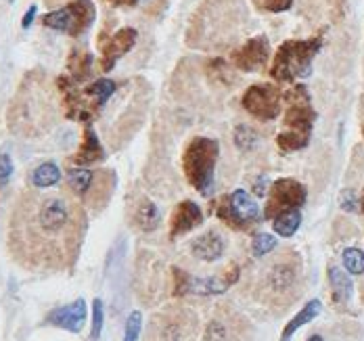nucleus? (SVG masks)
I'll return each mask as SVG.
<instances>
[{
  "instance_id": "33",
  "label": "nucleus",
  "mask_w": 364,
  "mask_h": 341,
  "mask_svg": "<svg viewBox=\"0 0 364 341\" xmlns=\"http://www.w3.org/2000/svg\"><path fill=\"white\" fill-rule=\"evenodd\" d=\"M358 205H360V203H356V195H354L351 191H343V193H341V207H343L345 212H356Z\"/></svg>"
},
{
  "instance_id": "6",
  "label": "nucleus",
  "mask_w": 364,
  "mask_h": 341,
  "mask_svg": "<svg viewBox=\"0 0 364 341\" xmlns=\"http://www.w3.org/2000/svg\"><path fill=\"white\" fill-rule=\"evenodd\" d=\"M199 320L187 306H168L147 324V341H197Z\"/></svg>"
},
{
  "instance_id": "22",
  "label": "nucleus",
  "mask_w": 364,
  "mask_h": 341,
  "mask_svg": "<svg viewBox=\"0 0 364 341\" xmlns=\"http://www.w3.org/2000/svg\"><path fill=\"white\" fill-rule=\"evenodd\" d=\"M326 276H329L333 301L335 303H347L349 297H351V280H349V276L339 266H331L326 270Z\"/></svg>"
},
{
  "instance_id": "1",
  "label": "nucleus",
  "mask_w": 364,
  "mask_h": 341,
  "mask_svg": "<svg viewBox=\"0 0 364 341\" xmlns=\"http://www.w3.org/2000/svg\"><path fill=\"white\" fill-rule=\"evenodd\" d=\"M88 228L86 207L72 189H28L9 216V253L30 272H61L76 264Z\"/></svg>"
},
{
  "instance_id": "8",
  "label": "nucleus",
  "mask_w": 364,
  "mask_h": 341,
  "mask_svg": "<svg viewBox=\"0 0 364 341\" xmlns=\"http://www.w3.org/2000/svg\"><path fill=\"white\" fill-rule=\"evenodd\" d=\"M316 49H318L316 42H287L276 53L272 76L283 82L306 78L312 72V57Z\"/></svg>"
},
{
  "instance_id": "12",
  "label": "nucleus",
  "mask_w": 364,
  "mask_h": 341,
  "mask_svg": "<svg viewBox=\"0 0 364 341\" xmlns=\"http://www.w3.org/2000/svg\"><path fill=\"white\" fill-rule=\"evenodd\" d=\"M95 19V7L88 0H78V3L63 7L59 11H53L49 15H45L42 24L47 28L53 30H61V32H70V34H80L84 32Z\"/></svg>"
},
{
  "instance_id": "31",
  "label": "nucleus",
  "mask_w": 364,
  "mask_h": 341,
  "mask_svg": "<svg viewBox=\"0 0 364 341\" xmlns=\"http://www.w3.org/2000/svg\"><path fill=\"white\" fill-rule=\"evenodd\" d=\"M101 331H103V301L95 299V303H93V331H90L93 341H97L101 337Z\"/></svg>"
},
{
  "instance_id": "9",
  "label": "nucleus",
  "mask_w": 364,
  "mask_h": 341,
  "mask_svg": "<svg viewBox=\"0 0 364 341\" xmlns=\"http://www.w3.org/2000/svg\"><path fill=\"white\" fill-rule=\"evenodd\" d=\"M218 218H222L230 228L245 230L262 218V212L249 193H245L243 189H237L230 195L220 199Z\"/></svg>"
},
{
  "instance_id": "21",
  "label": "nucleus",
  "mask_w": 364,
  "mask_h": 341,
  "mask_svg": "<svg viewBox=\"0 0 364 341\" xmlns=\"http://www.w3.org/2000/svg\"><path fill=\"white\" fill-rule=\"evenodd\" d=\"M320 310H322V306H320V301L318 299H312V301H308L289 322H287V326L283 328V335H280V341H291V337L303 326V324H308V322H312L318 314H320Z\"/></svg>"
},
{
  "instance_id": "37",
  "label": "nucleus",
  "mask_w": 364,
  "mask_h": 341,
  "mask_svg": "<svg viewBox=\"0 0 364 341\" xmlns=\"http://www.w3.org/2000/svg\"><path fill=\"white\" fill-rule=\"evenodd\" d=\"M358 203H360V212L364 214V191H362V195H360V199H358Z\"/></svg>"
},
{
  "instance_id": "27",
  "label": "nucleus",
  "mask_w": 364,
  "mask_h": 341,
  "mask_svg": "<svg viewBox=\"0 0 364 341\" xmlns=\"http://www.w3.org/2000/svg\"><path fill=\"white\" fill-rule=\"evenodd\" d=\"M278 241L274 235H268V232H258L251 241V253L255 257H266L268 253H272L276 249Z\"/></svg>"
},
{
  "instance_id": "35",
  "label": "nucleus",
  "mask_w": 364,
  "mask_h": 341,
  "mask_svg": "<svg viewBox=\"0 0 364 341\" xmlns=\"http://www.w3.org/2000/svg\"><path fill=\"white\" fill-rule=\"evenodd\" d=\"M34 15H36V7H32L28 13H26V17H24V28H30L32 26V22H34Z\"/></svg>"
},
{
  "instance_id": "25",
  "label": "nucleus",
  "mask_w": 364,
  "mask_h": 341,
  "mask_svg": "<svg viewBox=\"0 0 364 341\" xmlns=\"http://www.w3.org/2000/svg\"><path fill=\"white\" fill-rule=\"evenodd\" d=\"M258 138H260L258 132H255L251 126H247V124H239V126L235 128V132H232V141H235L237 149L243 151V153L253 151V149L258 147Z\"/></svg>"
},
{
  "instance_id": "36",
  "label": "nucleus",
  "mask_w": 364,
  "mask_h": 341,
  "mask_svg": "<svg viewBox=\"0 0 364 341\" xmlns=\"http://www.w3.org/2000/svg\"><path fill=\"white\" fill-rule=\"evenodd\" d=\"M113 3H116V5H134L136 0H113Z\"/></svg>"
},
{
  "instance_id": "19",
  "label": "nucleus",
  "mask_w": 364,
  "mask_h": 341,
  "mask_svg": "<svg viewBox=\"0 0 364 341\" xmlns=\"http://www.w3.org/2000/svg\"><path fill=\"white\" fill-rule=\"evenodd\" d=\"M136 42V32L126 28V30H120L105 47V68H113L116 59H120L122 55H126Z\"/></svg>"
},
{
  "instance_id": "26",
  "label": "nucleus",
  "mask_w": 364,
  "mask_h": 341,
  "mask_svg": "<svg viewBox=\"0 0 364 341\" xmlns=\"http://www.w3.org/2000/svg\"><path fill=\"white\" fill-rule=\"evenodd\" d=\"M343 260V266L349 274H356V276H362L364 274V251L358 249V247H347L341 255Z\"/></svg>"
},
{
  "instance_id": "2",
  "label": "nucleus",
  "mask_w": 364,
  "mask_h": 341,
  "mask_svg": "<svg viewBox=\"0 0 364 341\" xmlns=\"http://www.w3.org/2000/svg\"><path fill=\"white\" fill-rule=\"evenodd\" d=\"M262 260L249 280V293L262 308L283 314L301 297L303 260L291 247L278 249L272 255L268 253Z\"/></svg>"
},
{
  "instance_id": "29",
  "label": "nucleus",
  "mask_w": 364,
  "mask_h": 341,
  "mask_svg": "<svg viewBox=\"0 0 364 341\" xmlns=\"http://www.w3.org/2000/svg\"><path fill=\"white\" fill-rule=\"evenodd\" d=\"M143 331V314L139 310L130 312L128 320H126V331H124V341H139Z\"/></svg>"
},
{
  "instance_id": "15",
  "label": "nucleus",
  "mask_w": 364,
  "mask_h": 341,
  "mask_svg": "<svg viewBox=\"0 0 364 341\" xmlns=\"http://www.w3.org/2000/svg\"><path fill=\"white\" fill-rule=\"evenodd\" d=\"M203 222V212L195 201H180L170 218V239H178L187 232H191L193 228H197Z\"/></svg>"
},
{
  "instance_id": "39",
  "label": "nucleus",
  "mask_w": 364,
  "mask_h": 341,
  "mask_svg": "<svg viewBox=\"0 0 364 341\" xmlns=\"http://www.w3.org/2000/svg\"><path fill=\"white\" fill-rule=\"evenodd\" d=\"M362 134H364V128H362Z\"/></svg>"
},
{
  "instance_id": "40",
  "label": "nucleus",
  "mask_w": 364,
  "mask_h": 341,
  "mask_svg": "<svg viewBox=\"0 0 364 341\" xmlns=\"http://www.w3.org/2000/svg\"><path fill=\"white\" fill-rule=\"evenodd\" d=\"M136 3H139V0H136Z\"/></svg>"
},
{
  "instance_id": "30",
  "label": "nucleus",
  "mask_w": 364,
  "mask_h": 341,
  "mask_svg": "<svg viewBox=\"0 0 364 341\" xmlns=\"http://www.w3.org/2000/svg\"><path fill=\"white\" fill-rule=\"evenodd\" d=\"M13 176V159L7 149L0 151V191H3Z\"/></svg>"
},
{
  "instance_id": "23",
  "label": "nucleus",
  "mask_w": 364,
  "mask_h": 341,
  "mask_svg": "<svg viewBox=\"0 0 364 341\" xmlns=\"http://www.w3.org/2000/svg\"><path fill=\"white\" fill-rule=\"evenodd\" d=\"M30 180L36 189H51L61 182V170L53 161H45L38 168H34Z\"/></svg>"
},
{
  "instance_id": "16",
  "label": "nucleus",
  "mask_w": 364,
  "mask_h": 341,
  "mask_svg": "<svg viewBox=\"0 0 364 341\" xmlns=\"http://www.w3.org/2000/svg\"><path fill=\"white\" fill-rule=\"evenodd\" d=\"M84 322H86V303H84V299H76V301H72L63 308L53 310L47 316V324H53V326H59V328H65V331H72V333H80Z\"/></svg>"
},
{
  "instance_id": "11",
  "label": "nucleus",
  "mask_w": 364,
  "mask_h": 341,
  "mask_svg": "<svg viewBox=\"0 0 364 341\" xmlns=\"http://www.w3.org/2000/svg\"><path fill=\"white\" fill-rule=\"evenodd\" d=\"M280 90L274 84H253L241 97V107L258 122H272L280 113Z\"/></svg>"
},
{
  "instance_id": "20",
  "label": "nucleus",
  "mask_w": 364,
  "mask_h": 341,
  "mask_svg": "<svg viewBox=\"0 0 364 341\" xmlns=\"http://www.w3.org/2000/svg\"><path fill=\"white\" fill-rule=\"evenodd\" d=\"M105 159V149L103 145L99 143L97 134L93 132V128H86L84 130V138H82V147L80 151L76 153L74 157V164L78 166H88V164H97V161H103Z\"/></svg>"
},
{
  "instance_id": "10",
  "label": "nucleus",
  "mask_w": 364,
  "mask_h": 341,
  "mask_svg": "<svg viewBox=\"0 0 364 341\" xmlns=\"http://www.w3.org/2000/svg\"><path fill=\"white\" fill-rule=\"evenodd\" d=\"M266 197H268V201L264 207V218L274 220L283 212L299 209L308 199V191L295 178H278L270 184V191Z\"/></svg>"
},
{
  "instance_id": "3",
  "label": "nucleus",
  "mask_w": 364,
  "mask_h": 341,
  "mask_svg": "<svg viewBox=\"0 0 364 341\" xmlns=\"http://www.w3.org/2000/svg\"><path fill=\"white\" fill-rule=\"evenodd\" d=\"M59 107L49 88L30 82L26 90H19L15 101L9 105L7 124L9 130L24 138H38L53 130L57 124Z\"/></svg>"
},
{
  "instance_id": "7",
  "label": "nucleus",
  "mask_w": 364,
  "mask_h": 341,
  "mask_svg": "<svg viewBox=\"0 0 364 341\" xmlns=\"http://www.w3.org/2000/svg\"><path fill=\"white\" fill-rule=\"evenodd\" d=\"M253 326L245 314L235 310L228 303H220L214 308L201 341H251Z\"/></svg>"
},
{
  "instance_id": "38",
  "label": "nucleus",
  "mask_w": 364,
  "mask_h": 341,
  "mask_svg": "<svg viewBox=\"0 0 364 341\" xmlns=\"http://www.w3.org/2000/svg\"><path fill=\"white\" fill-rule=\"evenodd\" d=\"M306 341H322V337H320V335H310Z\"/></svg>"
},
{
  "instance_id": "14",
  "label": "nucleus",
  "mask_w": 364,
  "mask_h": 341,
  "mask_svg": "<svg viewBox=\"0 0 364 341\" xmlns=\"http://www.w3.org/2000/svg\"><path fill=\"white\" fill-rule=\"evenodd\" d=\"M232 61L243 72H260L266 68L268 61V40L258 36L249 42H245L239 51H235Z\"/></svg>"
},
{
  "instance_id": "28",
  "label": "nucleus",
  "mask_w": 364,
  "mask_h": 341,
  "mask_svg": "<svg viewBox=\"0 0 364 341\" xmlns=\"http://www.w3.org/2000/svg\"><path fill=\"white\" fill-rule=\"evenodd\" d=\"M113 90H116V84H113L111 80H97V82L88 88V95H90V97L95 99V103L101 107V105H105V103L111 99Z\"/></svg>"
},
{
  "instance_id": "24",
  "label": "nucleus",
  "mask_w": 364,
  "mask_h": 341,
  "mask_svg": "<svg viewBox=\"0 0 364 341\" xmlns=\"http://www.w3.org/2000/svg\"><path fill=\"white\" fill-rule=\"evenodd\" d=\"M301 226V212L299 209H289V212H283L274 218V232L278 237H293L297 232V228Z\"/></svg>"
},
{
  "instance_id": "18",
  "label": "nucleus",
  "mask_w": 364,
  "mask_h": 341,
  "mask_svg": "<svg viewBox=\"0 0 364 341\" xmlns=\"http://www.w3.org/2000/svg\"><path fill=\"white\" fill-rule=\"evenodd\" d=\"M130 220H132V224L139 230L153 232L159 226V222H161V212H159V207L149 197L143 195V197H139L132 203V207H130Z\"/></svg>"
},
{
  "instance_id": "17",
  "label": "nucleus",
  "mask_w": 364,
  "mask_h": 341,
  "mask_svg": "<svg viewBox=\"0 0 364 341\" xmlns=\"http://www.w3.org/2000/svg\"><path fill=\"white\" fill-rule=\"evenodd\" d=\"M191 251L201 262H216L226 251V241L218 230H207L191 243Z\"/></svg>"
},
{
  "instance_id": "34",
  "label": "nucleus",
  "mask_w": 364,
  "mask_h": 341,
  "mask_svg": "<svg viewBox=\"0 0 364 341\" xmlns=\"http://www.w3.org/2000/svg\"><path fill=\"white\" fill-rule=\"evenodd\" d=\"M268 191H270L268 178H266V176H260V178L255 180V184H253V195H255V197H266Z\"/></svg>"
},
{
  "instance_id": "13",
  "label": "nucleus",
  "mask_w": 364,
  "mask_h": 341,
  "mask_svg": "<svg viewBox=\"0 0 364 341\" xmlns=\"http://www.w3.org/2000/svg\"><path fill=\"white\" fill-rule=\"evenodd\" d=\"M113 189H116V172L113 170H107V168L93 170V178H90L84 195L80 197V201L84 203V207L101 212L109 203Z\"/></svg>"
},
{
  "instance_id": "5",
  "label": "nucleus",
  "mask_w": 364,
  "mask_h": 341,
  "mask_svg": "<svg viewBox=\"0 0 364 341\" xmlns=\"http://www.w3.org/2000/svg\"><path fill=\"white\" fill-rule=\"evenodd\" d=\"M220 157V143L207 136H195L182 151V172L189 184L201 195H209L214 189L216 164Z\"/></svg>"
},
{
  "instance_id": "32",
  "label": "nucleus",
  "mask_w": 364,
  "mask_h": 341,
  "mask_svg": "<svg viewBox=\"0 0 364 341\" xmlns=\"http://www.w3.org/2000/svg\"><path fill=\"white\" fill-rule=\"evenodd\" d=\"M253 3L262 9V11H268V13H280V11H287L293 0H253Z\"/></svg>"
},
{
  "instance_id": "4",
  "label": "nucleus",
  "mask_w": 364,
  "mask_h": 341,
  "mask_svg": "<svg viewBox=\"0 0 364 341\" xmlns=\"http://www.w3.org/2000/svg\"><path fill=\"white\" fill-rule=\"evenodd\" d=\"M287 111L283 118V130L276 134V147L283 153H295L308 147L314 126V109L310 95L303 86H295L285 97Z\"/></svg>"
}]
</instances>
